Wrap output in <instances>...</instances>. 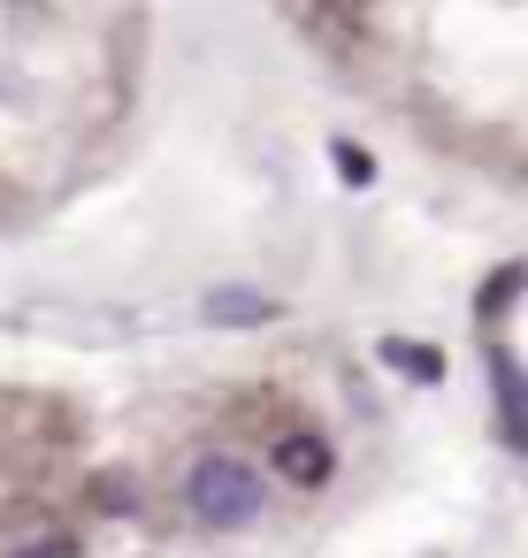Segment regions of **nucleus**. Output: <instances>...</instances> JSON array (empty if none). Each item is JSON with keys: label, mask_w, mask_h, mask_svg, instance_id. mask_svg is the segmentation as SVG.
Returning a JSON list of instances; mask_svg holds the SVG:
<instances>
[{"label": "nucleus", "mask_w": 528, "mask_h": 558, "mask_svg": "<svg viewBox=\"0 0 528 558\" xmlns=\"http://www.w3.org/2000/svg\"><path fill=\"white\" fill-rule=\"evenodd\" d=\"M184 497H192V512H200L207 527H245V520L261 512V474H253L245 459H230V451H207V459H192Z\"/></svg>", "instance_id": "f257e3e1"}, {"label": "nucleus", "mask_w": 528, "mask_h": 558, "mask_svg": "<svg viewBox=\"0 0 528 558\" xmlns=\"http://www.w3.org/2000/svg\"><path fill=\"white\" fill-rule=\"evenodd\" d=\"M329 466H337V459H329V444H322V436H284V444H276V474H284V482H299V489H322V482H329Z\"/></svg>", "instance_id": "f03ea898"}, {"label": "nucleus", "mask_w": 528, "mask_h": 558, "mask_svg": "<svg viewBox=\"0 0 528 558\" xmlns=\"http://www.w3.org/2000/svg\"><path fill=\"white\" fill-rule=\"evenodd\" d=\"M276 314V299H261V291H215L207 299V322H268Z\"/></svg>", "instance_id": "7ed1b4c3"}, {"label": "nucleus", "mask_w": 528, "mask_h": 558, "mask_svg": "<svg viewBox=\"0 0 528 558\" xmlns=\"http://www.w3.org/2000/svg\"><path fill=\"white\" fill-rule=\"evenodd\" d=\"M497 398H505V428L528 444V383H520V367H513V360H497Z\"/></svg>", "instance_id": "20e7f679"}, {"label": "nucleus", "mask_w": 528, "mask_h": 558, "mask_svg": "<svg viewBox=\"0 0 528 558\" xmlns=\"http://www.w3.org/2000/svg\"><path fill=\"white\" fill-rule=\"evenodd\" d=\"M337 177H345V184H368V177H375V161H368L360 146H345V138H337Z\"/></svg>", "instance_id": "39448f33"}, {"label": "nucleus", "mask_w": 528, "mask_h": 558, "mask_svg": "<svg viewBox=\"0 0 528 558\" xmlns=\"http://www.w3.org/2000/svg\"><path fill=\"white\" fill-rule=\"evenodd\" d=\"M391 360H398L406 375H429V383L444 375V360H436V352H413V344H391Z\"/></svg>", "instance_id": "423d86ee"}, {"label": "nucleus", "mask_w": 528, "mask_h": 558, "mask_svg": "<svg viewBox=\"0 0 528 558\" xmlns=\"http://www.w3.org/2000/svg\"><path fill=\"white\" fill-rule=\"evenodd\" d=\"M93 497H100V505H116V512H131V482H123V474H100V482H93Z\"/></svg>", "instance_id": "0eeeda50"}, {"label": "nucleus", "mask_w": 528, "mask_h": 558, "mask_svg": "<svg viewBox=\"0 0 528 558\" xmlns=\"http://www.w3.org/2000/svg\"><path fill=\"white\" fill-rule=\"evenodd\" d=\"M24 558H77L70 543H39V550H24Z\"/></svg>", "instance_id": "6e6552de"}]
</instances>
